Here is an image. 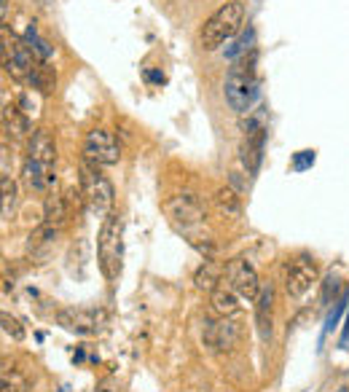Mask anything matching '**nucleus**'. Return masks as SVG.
Wrapping results in <instances>:
<instances>
[{"label":"nucleus","instance_id":"24","mask_svg":"<svg viewBox=\"0 0 349 392\" xmlns=\"http://www.w3.org/2000/svg\"><path fill=\"white\" fill-rule=\"evenodd\" d=\"M25 44L30 46V51L35 54V60L38 62H48L51 60V54H54V51H51V46L46 44L44 38L38 35L35 27H27V32H25Z\"/></svg>","mask_w":349,"mask_h":392},{"label":"nucleus","instance_id":"8","mask_svg":"<svg viewBox=\"0 0 349 392\" xmlns=\"http://www.w3.org/2000/svg\"><path fill=\"white\" fill-rule=\"evenodd\" d=\"M162 210L167 212V218L175 226H183L185 231L191 226L204 223V218H207V204H204L197 194H191V191L169 196L167 202L162 204Z\"/></svg>","mask_w":349,"mask_h":392},{"label":"nucleus","instance_id":"27","mask_svg":"<svg viewBox=\"0 0 349 392\" xmlns=\"http://www.w3.org/2000/svg\"><path fill=\"white\" fill-rule=\"evenodd\" d=\"M250 44H253V30H244V32H242V38H237V44L228 46V48H226V57H228L231 62L239 60V57H244V51L250 48Z\"/></svg>","mask_w":349,"mask_h":392},{"label":"nucleus","instance_id":"23","mask_svg":"<svg viewBox=\"0 0 349 392\" xmlns=\"http://www.w3.org/2000/svg\"><path fill=\"white\" fill-rule=\"evenodd\" d=\"M27 84H30L32 89L44 91V94H51V91H54V84H57V76H54V70H51L46 62H35Z\"/></svg>","mask_w":349,"mask_h":392},{"label":"nucleus","instance_id":"18","mask_svg":"<svg viewBox=\"0 0 349 392\" xmlns=\"http://www.w3.org/2000/svg\"><path fill=\"white\" fill-rule=\"evenodd\" d=\"M263 143H266V135L244 137L242 140V145H239V162L247 169V175H256L258 172L261 162H263Z\"/></svg>","mask_w":349,"mask_h":392},{"label":"nucleus","instance_id":"29","mask_svg":"<svg viewBox=\"0 0 349 392\" xmlns=\"http://www.w3.org/2000/svg\"><path fill=\"white\" fill-rule=\"evenodd\" d=\"M0 322H3V333L11 336L14 341H22V339H25V328L19 325V320H14L11 315H3L0 317Z\"/></svg>","mask_w":349,"mask_h":392},{"label":"nucleus","instance_id":"25","mask_svg":"<svg viewBox=\"0 0 349 392\" xmlns=\"http://www.w3.org/2000/svg\"><path fill=\"white\" fill-rule=\"evenodd\" d=\"M0 188H3V221H11L16 207V185L8 175L0 178Z\"/></svg>","mask_w":349,"mask_h":392},{"label":"nucleus","instance_id":"4","mask_svg":"<svg viewBox=\"0 0 349 392\" xmlns=\"http://www.w3.org/2000/svg\"><path fill=\"white\" fill-rule=\"evenodd\" d=\"M81 188L86 196V204L97 218H107L113 212L116 204V191H113V183L107 181L105 175L100 172V166L84 162L81 164Z\"/></svg>","mask_w":349,"mask_h":392},{"label":"nucleus","instance_id":"32","mask_svg":"<svg viewBox=\"0 0 349 392\" xmlns=\"http://www.w3.org/2000/svg\"><path fill=\"white\" fill-rule=\"evenodd\" d=\"M341 341H349V317H347V325H344V333H341Z\"/></svg>","mask_w":349,"mask_h":392},{"label":"nucleus","instance_id":"12","mask_svg":"<svg viewBox=\"0 0 349 392\" xmlns=\"http://www.w3.org/2000/svg\"><path fill=\"white\" fill-rule=\"evenodd\" d=\"M22 181L35 194H46L57 183V175H54V166H46L41 162H35V159H27L22 164Z\"/></svg>","mask_w":349,"mask_h":392},{"label":"nucleus","instance_id":"19","mask_svg":"<svg viewBox=\"0 0 349 392\" xmlns=\"http://www.w3.org/2000/svg\"><path fill=\"white\" fill-rule=\"evenodd\" d=\"M220 282H223V269H220L215 261H204L197 269V274H194V285H197L199 290H207V293H213Z\"/></svg>","mask_w":349,"mask_h":392},{"label":"nucleus","instance_id":"13","mask_svg":"<svg viewBox=\"0 0 349 392\" xmlns=\"http://www.w3.org/2000/svg\"><path fill=\"white\" fill-rule=\"evenodd\" d=\"M27 159H35L46 166L57 164V143L46 129H35L27 143Z\"/></svg>","mask_w":349,"mask_h":392},{"label":"nucleus","instance_id":"2","mask_svg":"<svg viewBox=\"0 0 349 392\" xmlns=\"http://www.w3.org/2000/svg\"><path fill=\"white\" fill-rule=\"evenodd\" d=\"M244 14H247V8H244L242 0H226V3L202 25V30H199V46H202L204 51L220 48L226 41H231L237 32L242 30Z\"/></svg>","mask_w":349,"mask_h":392},{"label":"nucleus","instance_id":"14","mask_svg":"<svg viewBox=\"0 0 349 392\" xmlns=\"http://www.w3.org/2000/svg\"><path fill=\"white\" fill-rule=\"evenodd\" d=\"M57 237H60V231H57V228L41 223V226L35 228L30 237H27V256H32L35 261H44V258L54 250Z\"/></svg>","mask_w":349,"mask_h":392},{"label":"nucleus","instance_id":"30","mask_svg":"<svg viewBox=\"0 0 349 392\" xmlns=\"http://www.w3.org/2000/svg\"><path fill=\"white\" fill-rule=\"evenodd\" d=\"M315 164V151H298L293 156V169L296 172H304L309 166Z\"/></svg>","mask_w":349,"mask_h":392},{"label":"nucleus","instance_id":"9","mask_svg":"<svg viewBox=\"0 0 349 392\" xmlns=\"http://www.w3.org/2000/svg\"><path fill=\"white\" fill-rule=\"evenodd\" d=\"M242 339V328L234 317H220V320H204L202 341L210 352H234Z\"/></svg>","mask_w":349,"mask_h":392},{"label":"nucleus","instance_id":"1","mask_svg":"<svg viewBox=\"0 0 349 392\" xmlns=\"http://www.w3.org/2000/svg\"><path fill=\"white\" fill-rule=\"evenodd\" d=\"M223 94H226V103L231 105V110H237L239 116L253 110V105L258 103V76H256V54H244L239 60L231 62L223 81Z\"/></svg>","mask_w":349,"mask_h":392},{"label":"nucleus","instance_id":"3","mask_svg":"<svg viewBox=\"0 0 349 392\" xmlns=\"http://www.w3.org/2000/svg\"><path fill=\"white\" fill-rule=\"evenodd\" d=\"M124 258V221L119 212H110L103 218V226L97 234V263L105 280H119Z\"/></svg>","mask_w":349,"mask_h":392},{"label":"nucleus","instance_id":"15","mask_svg":"<svg viewBox=\"0 0 349 392\" xmlns=\"http://www.w3.org/2000/svg\"><path fill=\"white\" fill-rule=\"evenodd\" d=\"M210 303H213V312L218 317H234L239 312V296L226 280L210 293Z\"/></svg>","mask_w":349,"mask_h":392},{"label":"nucleus","instance_id":"6","mask_svg":"<svg viewBox=\"0 0 349 392\" xmlns=\"http://www.w3.org/2000/svg\"><path fill=\"white\" fill-rule=\"evenodd\" d=\"M320 280L317 261L312 256H293L282 269V285L288 299H304Z\"/></svg>","mask_w":349,"mask_h":392},{"label":"nucleus","instance_id":"21","mask_svg":"<svg viewBox=\"0 0 349 392\" xmlns=\"http://www.w3.org/2000/svg\"><path fill=\"white\" fill-rule=\"evenodd\" d=\"M215 207L220 215H226V218H239V212H242V202H239V196L234 188H218L215 191Z\"/></svg>","mask_w":349,"mask_h":392},{"label":"nucleus","instance_id":"16","mask_svg":"<svg viewBox=\"0 0 349 392\" xmlns=\"http://www.w3.org/2000/svg\"><path fill=\"white\" fill-rule=\"evenodd\" d=\"M70 204H67V199L65 194H48L44 202V223L51 228H57L60 231L65 223H67V218H70Z\"/></svg>","mask_w":349,"mask_h":392},{"label":"nucleus","instance_id":"26","mask_svg":"<svg viewBox=\"0 0 349 392\" xmlns=\"http://www.w3.org/2000/svg\"><path fill=\"white\" fill-rule=\"evenodd\" d=\"M338 296H341V280L336 274H328L322 282V303H336Z\"/></svg>","mask_w":349,"mask_h":392},{"label":"nucleus","instance_id":"7","mask_svg":"<svg viewBox=\"0 0 349 392\" xmlns=\"http://www.w3.org/2000/svg\"><path fill=\"white\" fill-rule=\"evenodd\" d=\"M84 159L97 166H113L121 162V145L110 129L94 126L84 137Z\"/></svg>","mask_w":349,"mask_h":392},{"label":"nucleus","instance_id":"17","mask_svg":"<svg viewBox=\"0 0 349 392\" xmlns=\"http://www.w3.org/2000/svg\"><path fill=\"white\" fill-rule=\"evenodd\" d=\"M272 309H274V285H261V293L256 299V322L263 339L272 336Z\"/></svg>","mask_w":349,"mask_h":392},{"label":"nucleus","instance_id":"20","mask_svg":"<svg viewBox=\"0 0 349 392\" xmlns=\"http://www.w3.org/2000/svg\"><path fill=\"white\" fill-rule=\"evenodd\" d=\"M239 132L244 137H258V135H266L269 129H266V110L263 107H253V110H247L239 116Z\"/></svg>","mask_w":349,"mask_h":392},{"label":"nucleus","instance_id":"33","mask_svg":"<svg viewBox=\"0 0 349 392\" xmlns=\"http://www.w3.org/2000/svg\"><path fill=\"white\" fill-rule=\"evenodd\" d=\"M336 392H349V390H347V387H338V390H336Z\"/></svg>","mask_w":349,"mask_h":392},{"label":"nucleus","instance_id":"10","mask_svg":"<svg viewBox=\"0 0 349 392\" xmlns=\"http://www.w3.org/2000/svg\"><path fill=\"white\" fill-rule=\"evenodd\" d=\"M223 280L237 290V296L242 301H256L261 293L258 272L244 261V258H234L223 266Z\"/></svg>","mask_w":349,"mask_h":392},{"label":"nucleus","instance_id":"34","mask_svg":"<svg viewBox=\"0 0 349 392\" xmlns=\"http://www.w3.org/2000/svg\"><path fill=\"white\" fill-rule=\"evenodd\" d=\"M100 392H107V390H100Z\"/></svg>","mask_w":349,"mask_h":392},{"label":"nucleus","instance_id":"28","mask_svg":"<svg viewBox=\"0 0 349 392\" xmlns=\"http://www.w3.org/2000/svg\"><path fill=\"white\" fill-rule=\"evenodd\" d=\"M344 309H347V293H341L338 299H336L334 303V312L328 315V320H325V333H331L338 325V320H341V315H344Z\"/></svg>","mask_w":349,"mask_h":392},{"label":"nucleus","instance_id":"11","mask_svg":"<svg viewBox=\"0 0 349 392\" xmlns=\"http://www.w3.org/2000/svg\"><path fill=\"white\" fill-rule=\"evenodd\" d=\"M35 54L30 51V46L25 41H16V38H3V70L16 81H27L35 67Z\"/></svg>","mask_w":349,"mask_h":392},{"label":"nucleus","instance_id":"31","mask_svg":"<svg viewBox=\"0 0 349 392\" xmlns=\"http://www.w3.org/2000/svg\"><path fill=\"white\" fill-rule=\"evenodd\" d=\"M228 181H231V185H234L237 191H244V188H247V181L239 178V172H231V178H228Z\"/></svg>","mask_w":349,"mask_h":392},{"label":"nucleus","instance_id":"22","mask_svg":"<svg viewBox=\"0 0 349 392\" xmlns=\"http://www.w3.org/2000/svg\"><path fill=\"white\" fill-rule=\"evenodd\" d=\"M3 126L6 129H11L16 137H25V135H32V126H30V119L25 116V110H19V107H8L3 110Z\"/></svg>","mask_w":349,"mask_h":392},{"label":"nucleus","instance_id":"5","mask_svg":"<svg viewBox=\"0 0 349 392\" xmlns=\"http://www.w3.org/2000/svg\"><path fill=\"white\" fill-rule=\"evenodd\" d=\"M57 325L76 336H94L107 325V312L103 306H65L57 315Z\"/></svg>","mask_w":349,"mask_h":392}]
</instances>
